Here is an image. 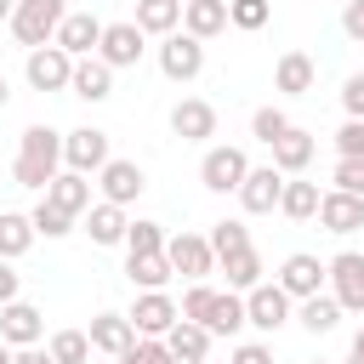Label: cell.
<instances>
[{
	"label": "cell",
	"instance_id": "cell-1",
	"mask_svg": "<svg viewBox=\"0 0 364 364\" xmlns=\"http://www.w3.org/2000/svg\"><path fill=\"white\" fill-rule=\"evenodd\" d=\"M57 171H63V131H51V125H28L23 142H17V159H11L17 188H40V193H46V182H51Z\"/></svg>",
	"mask_w": 364,
	"mask_h": 364
},
{
	"label": "cell",
	"instance_id": "cell-2",
	"mask_svg": "<svg viewBox=\"0 0 364 364\" xmlns=\"http://www.w3.org/2000/svg\"><path fill=\"white\" fill-rule=\"evenodd\" d=\"M68 17V6L63 0H17L11 6V34H17V46L23 51H34V46H51V34H57V23Z\"/></svg>",
	"mask_w": 364,
	"mask_h": 364
},
{
	"label": "cell",
	"instance_id": "cell-3",
	"mask_svg": "<svg viewBox=\"0 0 364 364\" xmlns=\"http://www.w3.org/2000/svg\"><path fill=\"white\" fill-rule=\"evenodd\" d=\"M159 74L165 80H176V85H188V80H199L205 74V40H193L188 28L176 34H159Z\"/></svg>",
	"mask_w": 364,
	"mask_h": 364
},
{
	"label": "cell",
	"instance_id": "cell-4",
	"mask_svg": "<svg viewBox=\"0 0 364 364\" xmlns=\"http://www.w3.org/2000/svg\"><path fill=\"white\" fill-rule=\"evenodd\" d=\"M245 171H250V159H245V148H233V142H216V148H205V159H199V182H205L210 193H239Z\"/></svg>",
	"mask_w": 364,
	"mask_h": 364
},
{
	"label": "cell",
	"instance_id": "cell-5",
	"mask_svg": "<svg viewBox=\"0 0 364 364\" xmlns=\"http://www.w3.org/2000/svg\"><path fill=\"white\" fill-rule=\"evenodd\" d=\"M165 262L182 279H210L216 273V250H210L205 233H165Z\"/></svg>",
	"mask_w": 364,
	"mask_h": 364
},
{
	"label": "cell",
	"instance_id": "cell-6",
	"mask_svg": "<svg viewBox=\"0 0 364 364\" xmlns=\"http://www.w3.org/2000/svg\"><path fill=\"white\" fill-rule=\"evenodd\" d=\"M324 279H330V296L341 301V313H364V256L358 250H336L324 262Z\"/></svg>",
	"mask_w": 364,
	"mask_h": 364
},
{
	"label": "cell",
	"instance_id": "cell-7",
	"mask_svg": "<svg viewBox=\"0 0 364 364\" xmlns=\"http://www.w3.org/2000/svg\"><path fill=\"white\" fill-rule=\"evenodd\" d=\"M68 74H74V57L63 46H34L23 57V80L34 91H68Z\"/></svg>",
	"mask_w": 364,
	"mask_h": 364
},
{
	"label": "cell",
	"instance_id": "cell-8",
	"mask_svg": "<svg viewBox=\"0 0 364 364\" xmlns=\"http://www.w3.org/2000/svg\"><path fill=\"white\" fill-rule=\"evenodd\" d=\"M279 193H284V171L279 165H250L245 182H239V210L267 216V210H279Z\"/></svg>",
	"mask_w": 364,
	"mask_h": 364
},
{
	"label": "cell",
	"instance_id": "cell-9",
	"mask_svg": "<svg viewBox=\"0 0 364 364\" xmlns=\"http://www.w3.org/2000/svg\"><path fill=\"white\" fill-rule=\"evenodd\" d=\"M108 159H114V154H108V131L80 125V131H68V136H63V165H68V171L91 176V171H102Z\"/></svg>",
	"mask_w": 364,
	"mask_h": 364
},
{
	"label": "cell",
	"instance_id": "cell-10",
	"mask_svg": "<svg viewBox=\"0 0 364 364\" xmlns=\"http://www.w3.org/2000/svg\"><path fill=\"white\" fill-rule=\"evenodd\" d=\"M245 324H256V330H267V336L284 330V324H290V296H284L279 284H267V279L250 284V290H245Z\"/></svg>",
	"mask_w": 364,
	"mask_h": 364
},
{
	"label": "cell",
	"instance_id": "cell-11",
	"mask_svg": "<svg viewBox=\"0 0 364 364\" xmlns=\"http://www.w3.org/2000/svg\"><path fill=\"white\" fill-rule=\"evenodd\" d=\"M142 28L136 23H102V40H97V51L91 57H102L108 68H136V57H142Z\"/></svg>",
	"mask_w": 364,
	"mask_h": 364
},
{
	"label": "cell",
	"instance_id": "cell-12",
	"mask_svg": "<svg viewBox=\"0 0 364 364\" xmlns=\"http://www.w3.org/2000/svg\"><path fill=\"white\" fill-rule=\"evenodd\" d=\"M97 188H102V199H108V205H136V199H142V188H148V176H142V165H136V159H108V165L97 171Z\"/></svg>",
	"mask_w": 364,
	"mask_h": 364
},
{
	"label": "cell",
	"instance_id": "cell-13",
	"mask_svg": "<svg viewBox=\"0 0 364 364\" xmlns=\"http://www.w3.org/2000/svg\"><path fill=\"white\" fill-rule=\"evenodd\" d=\"M125 318H131V330H136V336H165L182 313H176V301H171L165 290H142V296L131 301V313H125Z\"/></svg>",
	"mask_w": 364,
	"mask_h": 364
},
{
	"label": "cell",
	"instance_id": "cell-14",
	"mask_svg": "<svg viewBox=\"0 0 364 364\" xmlns=\"http://www.w3.org/2000/svg\"><path fill=\"white\" fill-rule=\"evenodd\" d=\"M318 228H324V233H336V239L358 233V228H364V199H358V193L330 188V193L318 199Z\"/></svg>",
	"mask_w": 364,
	"mask_h": 364
},
{
	"label": "cell",
	"instance_id": "cell-15",
	"mask_svg": "<svg viewBox=\"0 0 364 364\" xmlns=\"http://www.w3.org/2000/svg\"><path fill=\"white\" fill-rule=\"evenodd\" d=\"M68 97H80V102H108V97H114V68H108L102 57H74Z\"/></svg>",
	"mask_w": 364,
	"mask_h": 364
},
{
	"label": "cell",
	"instance_id": "cell-16",
	"mask_svg": "<svg viewBox=\"0 0 364 364\" xmlns=\"http://www.w3.org/2000/svg\"><path fill=\"white\" fill-rule=\"evenodd\" d=\"M290 301H301V296H313V290H324V262L318 256H307V250H296V256H284V267H279V279H273Z\"/></svg>",
	"mask_w": 364,
	"mask_h": 364
},
{
	"label": "cell",
	"instance_id": "cell-17",
	"mask_svg": "<svg viewBox=\"0 0 364 364\" xmlns=\"http://www.w3.org/2000/svg\"><path fill=\"white\" fill-rule=\"evenodd\" d=\"M97 40H102V17H91V11H68L57 23V34H51V46H63L68 57H91Z\"/></svg>",
	"mask_w": 364,
	"mask_h": 364
},
{
	"label": "cell",
	"instance_id": "cell-18",
	"mask_svg": "<svg viewBox=\"0 0 364 364\" xmlns=\"http://www.w3.org/2000/svg\"><path fill=\"white\" fill-rule=\"evenodd\" d=\"M171 131H176L182 142H210V136H216V108H210L205 97H182V102L171 108Z\"/></svg>",
	"mask_w": 364,
	"mask_h": 364
},
{
	"label": "cell",
	"instance_id": "cell-19",
	"mask_svg": "<svg viewBox=\"0 0 364 364\" xmlns=\"http://www.w3.org/2000/svg\"><path fill=\"white\" fill-rule=\"evenodd\" d=\"M40 330H46V318H40L34 301H6V307H0V341H6V347H34Z\"/></svg>",
	"mask_w": 364,
	"mask_h": 364
},
{
	"label": "cell",
	"instance_id": "cell-20",
	"mask_svg": "<svg viewBox=\"0 0 364 364\" xmlns=\"http://www.w3.org/2000/svg\"><path fill=\"white\" fill-rule=\"evenodd\" d=\"M313 80H318V63H313L307 51H284V57L273 63V91H284V97H307Z\"/></svg>",
	"mask_w": 364,
	"mask_h": 364
},
{
	"label": "cell",
	"instance_id": "cell-21",
	"mask_svg": "<svg viewBox=\"0 0 364 364\" xmlns=\"http://www.w3.org/2000/svg\"><path fill=\"white\" fill-rule=\"evenodd\" d=\"M313 154H318V136H313V131H301V125H290V131L273 142V165H279L284 176H301V171L313 165Z\"/></svg>",
	"mask_w": 364,
	"mask_h": 364
},
{
	"label": "cell",
	"instance_id": "cell-22",
	"mask_svg": "<svg viewBox=\"0 0 364 364\" xmlns=\"http://www.w3.org/2000/svg\"><path fill=\"white\" fill-rule=\"evenodd\" d=\"M46 199H51L57 210H68V216L80 222V216L91 210V182H85L80 171H68V165H63V171H57V176L46 182Z\"/></svg>",
	"mask_w": 364,
	"mask_h": 364
},
{
	"label": "cell",
	"instance_id": "cell-23",
	"mask_svg": "<svg viewBox=\"0 0 364 364\" xmlns=\"http://www.w3.org/2000/svg\"><path fill=\"white\" fill-rule=\"evenodd\" d=\"M125 228H131L125 205H108V199H97V205L85 210V233H91V245H125Z\"/></svg>",
	"mask_w": 364,
	"mask_h": 364
},
{
	"label": "cell",
	"instance_id": "cell-24",
	"mask_svg": "<svg viewBox=\"0 0 364 364\" xmlns=\"http://www.w3.org/2000/svg\"><path fill=\"white\" fill-rule=\"evenodd\" d=\"M85 336H91V347H97V353H108V358H119V353L136 341V330H131V318H125V313H97Z\"/></svg>",
	"mask_w": 364,
	"mask_h": 364
},
{
	"label": "cell",
	"instance_id": "cell-25",
	"mask_svg": "<svg viewBox=\"0 0 364 364\" xmlns=\"http://www.w3.org/2000/svg\"><path fill=\"white\" fill-rule=\"evenodd\" d=\"M182 28L193 40H216L228 28V0H182Z\"/></svg>",
	"mask_w": 364,
	"mask_h": 364
},
{
	"label": "cell",
	"instance_id": "cell-26",
	"mask_svg": "<svg viewBox=\"0 0 364 364\" xmlns=\"http://www.w3.org/2000/svg\"><path fill=\"white\" fill-rule=\"evenodd\" d=\"M296 324H301V330H313V336H330V330L341 324V301H336L330 290H313V296H301Z\"/></svg>",
	"mask_w": 364,
	"mask_h": 364
},
{
	"label": "cell",
	"instance_id": "cell-27",
	"mask_svg": "<svg viewBox=\"0 0 364 364\" xmlns=\"http://www.w3.org/2000/svg\"><path fill=\"white\" fill-rule=\"evenodd\" d=\"M159 341H165V353H171V358H205L216 336H210L205 324H193V318H176V324H171Z\"/></svg>",
	"mask_w": 364,
	"mask_h": 364
},
{
	"label": "cell",
	"instance_id": "cell-28",
	"mask_svg": "<svg viewBox=\"0 0 364 364\" xmlns=\"http://www.w3.org/2000/svg\"><path fill=\"white\" fill-rule=\"evenodd\" d=\"M205 330L210 336H239L245 330V296L239 290H216L210 296V313H205Z\"/></svg>",
	"mask_w": 364,
	"mask_h": 364
},
{
	"label": "cell",
	"instance_id": "cell-29",
	"mask_svg": "<svg viewBox=\"0 0 364 364\" xmlns=\"http://www.w3.org/2000/svg\"><path fill=\"white\" fill-rule=\"evenodd\" d=\"M318 199H324V193H318V182H290V176H284L279 210H284L290 222H313V216H318Z\"/></svg>",
	"mask_w": 364,
	"mask_h": 364
},
{
	"label": "cell",
	"instance_id": "cell-30",
	"mask_svg": "<svg viewBox=\"0 0 364 364\" xmlns=\"http://www.w3.org/2000/svg\"><path fill=\"white\" fill-rule=\"evenodd\" d=\"M125 279H131L136 290H165V284H171L165 250H154V256H125Z\"/></svg>",
	"mask_w": 364,
	"mask_h": 364
},
{
	"label": "cell",
	"instance_id": "cell-31",
	"mask_svg": "<svg viewBox=\"0 0 364 364\" xmlns=\"http://www.w3.org/2000/svg\"><path fill=\"white\" fill-rule=\"evenodd\" d=\"M222 273H228V290H250V284H262V256H256V245H245V250H233V256H222L216 262Z\"/></svg>",
	"mask_w": 364,
	"mask_h": 364
},
{
	"label": "cell",
	"instance_id": "cell-32",
	"mask_svg": "<svg viewBox=\"0 0 364 364\" xmlns=\"http://www.w3.org/2000/svg\"><path fill=\"white\" fill-rule=\"evenodd\" d=\"M182 23V0H136V28L142 34H171Z\"/></svg>",
	"mask_w": 364,
	"mask_h": 364
},
{
	"label": "cell",
	"instance_id": "cell-33",
	"mask_svg": "<svg viewBox=\"0 0 364 364\" xmlns=\"http://www.w3.org/2000/svg\"><path fill=\"white\" fill-rule=\"evenodd\" d=\"M28 245H34V222H28L23 210H0V256L17 262Z\"/></svg>",
	"mask_w": 364,
	"mask_h": 364
},
{
	"label": "cell",
	"instance_id": "cell-34",
	"mask_svg": "<svg viewBox=\"0 0 364 364\" xmlns=\"http://www.w3.org/2000/svg\"><path fill=\"white\" fill-rule=\"evenodd\" d=\"M28 222H34V239H68V233H74V216L57 210L51 199H40V205L28 210Z\"/></svg>",
	"mask_w": 364,
	"mask_h": 364
},
{
	"label": "cell",
	"instance_id": "cell-35",
	"mask_svg": "<svg viewBox=\"0 0 364 364\" xmlns=\"http://www.w3.org/2000/svg\"><path fill=\"white\" fill-rule=\"evenodd\" d=\"M46 353H51V364H85L91 358V336L85 330H57L46 341Z\"/></svg>",
	"mask_w": 364,
	"mask_h": 364
},
{
	"label": "cell",
	"instance_id": "cell-36",
	"mask_svg": "<svg viewBox=\"0 0 364 364\" xmlns=\"http://www.w3.org/2000/svg\"><path fill=\"white\" fill-rule=\"evenodd\" d=\"M154 250H165V228L148 222V216H136L125 228V256H154Z\"/></svg>",
	"mask_w": 364,
	"mask_h": 364
},
{
	"label": "cell",
	"instance_id": "cell-37",
	"mask_svg": "<svg viewBox=\"0 0 364 364\" xmlns=\"http://www.w3.org/2000/svg\"><path fill=\"white\" fill-rule=\"evenodd\" d=\"M205 239H210V250H216V262H222V256H233V250H245V245H250V228H245L239 216H228V222H216Z\"/></svg>",
	"mask_w": 364,
	"mask_h": 364
},
{
	"label": "cell",
	"instance_id": "cell-38",
	"mask_svg": "<svg viewBox=\"0 0 364 364\" xmlns=\"http://www.w3.org/2000/svg\"><path fill=\"white\" fill-rule=\"evenodd\" d=\"M267 17H273V0H228V23L245 28V34L267 28Z\"/></svg>",
	"mask_w": 364,
	"mask_h": 364
},
{
	"label": "cell",
	"instance_id": "cell-39",
	"mask_svg": "<svg viewBox=\"0 0 364 364\" xmlns=\"http://www.w3.org/2000/svg\"><path fill=\"white\" fill-rule=\"evenodd\" d=\"M250 131H256V142H267V148H273V142L290 131V114L267 102V108H256V114H250Z\"/></svg>",
	"mask_w": 364,
	"mask_h": 364
},
{
	"label": "cell",
	"instance_id": "cell-40",
	"mask_svg": "<svg viewBox=\"0 0 364 364\" xmlns=\"http://www.w3.org/2000/svg\"><path fill=\"white\" fill-rule=\"evenodd\" d=\"M119 364H171V353H165L159 336H136V341L119 353Z\"/></svg>",
	"mask_w": 364,
	"mask_h": 364
},
{
	"label": "cell",
	"instance_id": "cell-41",
	"mask_svg": "<svg viewBox=\"0 0 364 364\" xmlns=\"http://www.w3.org/2000/svg\"><path fill=\"white\" fill-rule=\"evenodd\" d=\"M210 296H216V290H210V284H205V279H193V284H188V296H182V307H176V313H182V318H193V324H205V313H210Z\"/></svg>",
	"mask_w": 364,
	"mask_h": 364
},
{
	"label": "cell",
	"instance_id": "cell-42",
	"mask_svg": "<svg viewBox=\"0 0 364 364\" xmlns=\"http://www.w3.org/2000/svg\"><path fill=\"white\" fill-rule=\"evenodd\" d=\"M330 188H341V193H358V199H364V159H336Z\"/></svg>",
	"mask_w": 364,
	"mask_h": 364
},
{
	"label": "cell",
	"instance_id": "cell-43",
	"mask_svg": "<svg viewBox=\"0 0 364 364\" xmlns=\"http://www.w3.org/2000/svg\"><path fill=\"white\" fill-rule=\"evenodd\" d=\"M336 159H364V119H347L336 131Z\"/></svg>",
	"mask_w": 364,
	"mask_h": 364
},
{
	"label": "cell",
	"instance_id": "cell-44",
	"mask_svg": "<svg viewBox=\"0 0 364 364\" xmlns=\"http://www.w3.org/2000/svg\"><path fill=\"white\" fill-rule=\"evenodd\" d=\"M341 108H347V119H364V74L341 80Z\"/></svg>",
	"mask_w": 364,
	"mask_h": 364
},
{
	"label": "cell",
	"instance_id": "cell-45",
	"mask_svg": "<svg viewBox=\"0 0 364 364\" xmlns=\"http://www.w3.org/2000/svg\"><path fill=\"white\" fill-rule=\"evenodd\" d=\"M341 34L364 46V0H341Z\"/></svg>",
	"mask_w": 364,
	"mask_h": 364
},
{
	"label": "cell",
	"instance_id": "cell-46",
	"mask_svg": "<svg viewBox=\"0 0 364 364\" xmlns=\"http://www.w3.org/2000/svg\"><path fill=\"white\" fill-rule=\"evenodd\" d=\"M17 284H23V273L0 256V307H6V301H17Z\"/></svg>",
	"mask_w": 364,
	"mask_h": 364
},
{
	"label": "cell",
	"instance_id": "cell-47",
	"mask_svg": "<svg viewBox=\"0 0 364 364\" xmlns=\"http://www.w3.org/2000/svg\"><path fill=\"white\" fill-rule=\"evenodd\" d=\"M11 364H51V353L34 341V347H11Z\"/></svg>",
	"mask_w": 364,
	"mask_h": 364
},
{
	"label": "cell",
	"instance_id": "cell-48",
	"mask_svg": "<svg viewBox=\"0 0 364 364\" xmlns=\"http://www.w3.org/2000/svg\"><path fill=\"white\" fill-rule=\"evenodd\" d=\"M347 364H364V330L353 336V347H347Z\"/></svg>",
	"mask_w": 364,
	"mask_h": 364
},
{
	"label": "cell",
	"instance_id": "cell-49",
	"mask_svg": "<svg viewBox=\"0 0 364 364\" xmlns=\"http://www.w3.org/2000/svg\"><path fill=\"white\" fill-rule=\"evenodd\" d=\"M6 102H11V85H6V74H0V108H6Z\"/></svg>",
	"mask_w": 364,
	"mask_h": 364
},
{
	"label": "cell",
	"instance_id": "cell-50",
	"mask_svg": "<svg viewBox=\"0 0 364 364\" xmlns=\"http://www.w3.org/2000/svg\"><path fill=\"white\" fill-rule=\"evenodd\" d=\"M11 6H17V0H0V23H11Z\"/></svg>",
	"mask_w": 364,
	"mask_h": 364
},
{
	"label": "cell",
	"instance_id": "cell-51",
	"mask_svg": "<svg viewBox=\"0 0 364 364\" xmlns=\"http://www.w3.org/2000/svg\"><path fill=\"white\" fill-rule=\"evenodd\" d=\"M0 364H11V347H6V341H0Z\"/></svg>",
	"mask_w": 364,
	"mask_h": 364
},
{
	"label": "cell",
	"instance_id": "cell-52",
	"mask_svg": "<svg viewBox=\"0 0 364 364\" xmlns=\"http://www.w3.org/2000/svg\"><path fill=\"white\" fill-rule=\"evenodd\" d=\"M171 364H205V358H171Z\"/></svg>",
	"mask_w": 364,
	"mask_h": 364
},
{
	"label": "cell",
	"instance_id": "cell-53",
	"mask_svg": "<svg viewBox=\"0 0 364 364\" xmlns=\"http://www.w3.org/2000/svg\"><path fill=\"white\" fill-rule=\"evenodd\" d=\"M307 364H324V358H307Z\"/></svg>",
	"mask_w": 364,
	"mask_h": 364
}]
</instances>
